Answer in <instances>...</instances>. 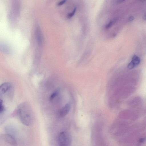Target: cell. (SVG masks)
<instances>
[{"label": "cell", "instance_id": "obj_1", "mask_svg": "<svg viewBox=\"0 0 146 146\" xmlns=\"http://www.w3.org/2000/svg\"><path fill=\"white\" fill-rule=\"evenodd\" d=\"M17 113L21 122L24 125L29 126L34 121V115L32 109L27 103L20 104L17 108Z\"/></svg>", "mask_w": 146, "mask_h": 146}, {"label": "cell", "instance_id": "obj_2", "mask_svg": "<svg viewBox=\"0 0 146 146\" xmlns=\"http://www.w3.org/2000/svg\"><path fill=\"white\" fill-rule=\"evenodd\" d=\"M14 90L13 85L9 82H5L0 86V99L5 97L9 100L13 97Z\"/></svg>", "mask_w": 146, "mask_h": 146}, {"label": "cell", "instance_id": "obj_3", "mask_svg": "<svg viewBox=\"0 0 146 146\" xmlns=\"http://www.w3.org/2000/svg\"><path fill=\"white\" fill-rule=\"evenodd\" d=\"M58 141L59 146H70L72 142L71 136L68 132L62 131L58 135Z\"/></svg>", "mask_w": 146, "mask_h": 146}, {"label": "cell", "instance_id": "obj_4", "mask_svg": "<svg viewBox=\"0 0 146 146\" xmlns=\"http://www.w3.org/2000/svg\"><path fill=\"white\" fill-rule=\"evenodd\" d=\"M1 138L6 143L11 146H17L18 142L17 139L14 136L7 133L3 134Z\"/></svg>", "mask_w": 146, "mask_h": 146}, {"label": "cell", "instance_id": "obj_5", "mask_svg": "<svg viewBox=\"0 0 146 146\" xmlns=\"http://www.w3.org/2000/svg\"><path fill=\"white\" fill-rule=\"evenodd\" d=\"M71 105L70 103H68L60 110L58 115L59 116L62 117L66 116L69 112L71 108Z\"/></svg>", "mask_w": 146, "mask_h": 146}, {"label": "cell", "instance_id": "obj_6", "mask_svg": "<svg viewBox=\"0 0 146 146\" xmlns=\"http://www.w3.org/2000/svg\"><path fill=\"white\" fill-rule=\"evenodd\" d=\"M140 62V59L139 57L136 55H134L131 62L128 65L127 67L129 69H132L138 65Z\"/></svg>", "mask_w": 146, "mask_h": 146}, {"label": "cell", "instance_id": "obj_7", "mask_svg": "<svg viewBox=\"0 0 146 146\" xmlns=\"http://www.w3.org/2000/svg\"><path fill=\"white\" fill-rule=\"evenodd\" d=\"M7 111L3 113H0V125L2 124L7 118Z\"/></svg>", "mask_w": 146, "mask_h": 146}, {"label": "cell", "instance_id": "obj_8", "mask_svg": "<svg viewBox=\"0 0 146 146\" xmlns=\"http://www.w3.org/2000/svg\"><path fill=\"white\" fill-rule=\"evenodd\" d=\"M59 93V90L58 89L56 90L51 95L50 97V100H53L58 95Z\"/></svg>", "mask_w": 146, "mask_h": 146}, {"label": "cell", "instance_id": "obj_9", "mask_svg": "<svg viewBox=\"0 0 146 146\" xmlns=\"http://www.w3.org/2000/svg\"><path fill=\"white\" fill-rule=\"evenodd\" d=\"M6 111V110L3 105V100L0 99V113H3Z\"/></svg>", "mask_w": 146, "mask_h": 146}, {"label": "cell", "instance_id": "obj_10", "mask_svg": "<svg viewBox=\"0 0 146 146\" xmlns=\"http://www.w3.org/2000/svg\"><path fill=\"white\" fill-rule=\"evenodd\" d=\"M116 19H114L113 20L110 21L105 27V29H109L116 22Z\"/></svg>", "mask_w": 146, "mask_h": 146}, {"label": "cell", "instance_id": "obj_11", "mask_svg": "<svg viewBox=\"0 0 146 146\" xmlns=\"http://www.w3.org/2000/svg\"><path fill=\"white\" fill-rule=\"evenodd\" d=\"M76 7H75L72 12H71L70 13L68 14L67 16L68 18H70L73 17L76 12Z\"/></svg>", "mask_w": 146, "mask_h": 146}, {"label": "cell", "instance_id": "obj_12", "mask_svg": "<svg viewBox=\"0 0 146 146\" xmlns=\"http://www.w3.org/2000/svg\"><path fill=\"white\" fill-rule=\"evenodd\" d=\"M66 1V0H65L60 1L57 4V5L58 6L62 5L63 4H64Z\"/></svg>", "mask_w": 146, "mask_h": 146}, {"label": "cell", "instance_id": "obj_13", "mask_svg": "<svg viewBox=\"0 0 146 146\" xmlns=\"http://www.w3.org/2000/svg\"><path fill=\"white\" fill-rule=\"evenodd\" d=\"M134 19V17L133 16H131L129 18V21H132Z\"/></svg>", "mask_w": 146, "mask_h": 146}]
</instances>
